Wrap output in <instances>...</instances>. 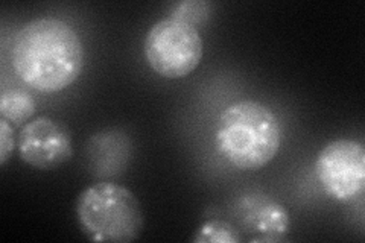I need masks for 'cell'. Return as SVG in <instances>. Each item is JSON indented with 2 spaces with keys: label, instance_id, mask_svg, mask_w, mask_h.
I'll list each match as a JSON object with an SVG mask.
<instances>
[{
  "label": "cell",
  "instance_id": "3957f363",
  "mask_svg": "<svg viewBox=\"0 0 365 243\" xmlns=\"http://www.w3.org/2000/svg\"><path fill=\"white\" fill-rule=\"evenodd\" d=\"M78 224L95 242L130 243L140 237L145 217L135 195L116 182L87 187L76 201Z\"/></svg>",
  "mask_w": 365,
  "mask_h": 243
},
{
  "label": "cell",
  "instance_id": "52a82bcc",
  "mask_svg": "<svg viewBox=\"0 0 365 243\" xmlns=\"http://www.w3.org/2000/svg\"><path fill=\"white\" fill-rule=\"evenodd\" d=\"M239 221L250 233H259L265 240H282L287 236L291 219L282 204L267 196H247L239 205Z\"/></svg>",
  "mask_w": 365,
  "mask_h": 243
},
{
  "label": "cell",
  "instance_id": "5b68a950",
  "mask_svg": "<svg viewBox=\"0 0 365 243\" xmlns=\"http://www.w3.org/2000/svg\"><path fill=\"white\" fill-rule=\"evenodd\" d=\"M315 170L326 195L349 202L365 187V149L362 143L347 138L330 142L318 154Z\"/></svg>",
  "mask_w": 365,
  "mask_h": 243
},
{
  "label": "cell",
  "instance_id": "6da1fadb",
  "mask_svg": "<svg viewBox=\"0 0 365 243\" xmlns=\"http://www.w3.org/2000/svg\"><path fill=\"white\" fill-rule=\"evenodd\" d=\"M13 66L17 76L40 93L72 86L84 67V46L68 23L55 17L28 21L16 33Z\"/></svg>",
  "mask_w": 365,
  "mask_h": 243
},
{
  "label": "cell",
  "instance_id": "9c48e42d",
  "mask_svg": "<svg viewBox=\"0 0 365 243\" xmlns=\"http://www.w3.org/2000/svg\"><path fill=\"white\" fill-rule=\"evenodd\" d=\"M241 240V231L233 224L220 221V219L205 222L200 228L198 234L193 237L195 243H239Z\"/></svg>",
  "mask_w": 365,
  "mask_h": 243
},
{
  "label": "cell",
  "instance_id": "8fae6325",
  "mask_svg": "<svg viewBox=\"0 0 365 243\" xmlns=\"http://www.w3.org/2000/svg\"><path fill=\"white\" fill-rule=\"evenodd\" d=\"M16 148L14 130L5 119H0V165H5Z\"/></svg>",
  "mask_w": 365,
  "mask_h": 243
},
{
  "label": "cell",
  "instance_id": "7a4b0ae2",
  "mask_svg": "<svg viewBox=\"0 0 365 243\" xmlns=\"http://www.w3.org/2000/svg\"><path fill=\"white\" fill-rule=\"evenodd\" d=\"M282 125L269 107L256 100L228 105L215 126V146L237 169H260L277 155Z\"/></svg>",
  "mask_w": 365,
  "mask_h": 243
},
{
  "label": "cell",
  "instance_id": "8992f818",
  "mask_svg": "<svg viewBox=\"0 0 365 243\" xmlns=\"http://www.w3.org/2000/svg\"><path fill=\"white\" fill-rule=\"evenodd\" d=\"M17 146L20 158L41 170L64 165L73 154L71 133L63 123L46 115L23 126Z\"/></svg>",
  "mask_w": 365,
  "mask_h": 243
},
{
  "label": "cell",
  "instance_id": "30bf717a",
  "mask_svg": "<svg viewBox=\"0 0 365 243\" xmlns=\"http://www.w3.org/2000/svg\"><path fill=\"white\" fill-rule=\"evenodd\" d=\"M209 13V4L205 2H185L180 4L178 8L175 9V13L170 16L174 19L187 21L190 25L197 26L198 23H201L205 17H207Z\"/></svg>",
  "mask_w": 365,
  "mask_h": 243
},
{
  "label": "cell",
  "instance_id": "277c9868",
  "mask_svg": "<svg viewBox=\"0 0 365 243\" xmlns=\"http://www.w3.org/2000/svg\"><path fill=\"white\" fill-rule=\"evenodd\" d=\"M202 53L201 33L187 21L166 17L146 33V61L163 78L178 79L190 75L200 66Z\"/></svg>",
  "mask_w": 365,
  "mask_h": 243
},
{
  "label": "cell",
  "instance_id": "ba28073f",
  "mask_svg": "<svg viewBox=\"0 0 365 243\" xmlns=\"http://www.w3.org/2000/svg\"><path fill=\"white\" fill-rule=\"evenodd\" d=\"M37 110V102L28 91L8 90L0 98V118L11 126H21L28 122Z\"/></svg>",
  "mask_w": 365,
  "mask_h": 243
}]
</instances>
